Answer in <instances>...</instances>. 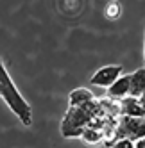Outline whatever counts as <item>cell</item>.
Wrapping results in <instances>:
<instances>
[{"mask_svg": "<svg viewBox=\"0 0 145 148\" xmlns=\"http://www.w3.org/2000/svg\"><path fill=\"white\" fill-rule=\"evenodd\" d=\"M122 114L126 116H134V118H145V109L140 103V98L134 97H126L122 98Z\"/></svg>", "mask_w": 145, "mask_h": 148, "instance_id": "5", "label": "cell"}, {"mask_svg": "<svg viewBox=\"0 0 145 148\" xmlns=\"http://www.w3.org/2000/svg\"><path fill=\"white\" fill-rule=\"evenodd\" d=\"M122 66L120 64H111V66H102L91 75L90 84L91 86H99V88H109L120 75H122Z\"/></svg>", "mask_w": 145, "mask_h": 148, "instance_id": "3", "label": "cell"}, {"mask_svg": "<svg viewBox=\"0 0 145 148\" xmlns=\"http://www.w3.org/2000/svg\"><path fill=\"white\" fill-rule=\"evenodd\" d=\"M109 148H136V146H134V141L133 139L122 137V139H115V141H113Z\"/></svg>", "mask_w": 145, "mask_h": 148, "instance_id": "10", "label": "cell"}, {"mask_svg": "<svg viewBox=\"0 0 145 148\" xmlns=\"http://www.w3.org/2000/svg\"><path fill=\"white\" fill-rule=\"evenodd\" d=\"M93 116H102V118H108L106 111L100 107L99 100H90L84 105H79V107H68L66 114L63 116V121H61V134L65 137H81L82 130L88 127L90 120Z\"/></svg>", "mask_w": 145, "mask_h": 148, "instance_id": "2", "label": "cell"}, {"mask_svg": "<svg viewBox=\"0 0 145 148\" xmlns=\"http://www.w3.org/2000/svg\"><path fill=\"white\" fill-rule=\"evenodd\" d=\"M129 79H131L129 80V97L140 98L145 89V66L136 70L133 75H129Z\"/></svg>", "mask_w": 145, "mask_h": 148, "instance_id": "6", "label": "cell"}, {"mask_svg": "<svg viewBox=\"0 0 145 148\" xmlns=\"http://www.w3.org/2000/svg\"><path fill=\"white\" fill-rule=\"evenodd\" d=\"M95 97H93V93L88 89V88H77L74 89L70 95H68V102L72 107H79V105H84L88 103L90 100H93Z\"/></svg>", "mask_w": 145, "mask_h": 148, "instance_id": "7", "label": "cell"}, {"mask_svg": "<svg viewBox=\"0 0 145 148\" xmlns=\"http://www.w3.org/2000/svg\"><path fill=\"white\" fill-rule=\"evenodd\" d=\"M81 139L86 145H99L102 141V130L99 129H91V127H86L81 134Z\"/></svg>", "mask_w": 145, "mask_h": 148, "instance_id": "8", "label": "cell"}, {"mask_svg": "<svg viewBox=\"0 0 145 148\" xmlns=\"http://www.w3.org/2000/svg\"><path fill=\"white\" fill-rule=\"evenodd\" d=\"M0 98L6 102V105L11 109V112L22 121V125L30 127V123H32V109H30L29 102L22 97V93L18 91L2 57H0Z\"/></svg>", "mask_w": 145, "mask_h": 148, "instance_id": "1", "label": "cell"}, {"mask_svg": "<svg viewBox=\"0 0 145 148\" xmlns=\"http://www.w3.org/2000/svg\"><path fill=\"white\" fill-rule=\"evenodd\" d=\"M129 75H120L115 82L108 88V95L111 98H117V100H122L129 97Z\"/></svg>", "mask_w": 145, "mask_h": 148, "instance_id": "4", "label": "cell"}, {"mask_svg": "<svg viewBox=\"0 0 145 148\" xmlns=\"http://www.w3.org/2000/svg\"><path fill=\"white\" fill-rule=\"evenodd\" d=\"M104 14L108 20H118L120 14H122V5L117 2V0H113V2H109L104 9Z\"/></svg>", "mask_w": 145, "mask_h": 148, "instance_id": "9", "label": "cell"}, {"mask_svg": "<svg viewBox=\"0 0 145 148\" xmlns=\"http://www.w3.org/2000/svg\"><path fill=\"white\" fill-rule=\"evenodd\" d=\"M140 103L143 105V109H145V89H143V93H142V97H140Z\"/></svg>", "mask_w": 145, "mask_h": 148, "instance_id": "12", "label": "cell"}, {"mask_svg": "<svg viewBox=\"0 0 145 148\" xmlns=\"http://www.w3.org/2000/svg\"><path fill=\"white\" fill-rule=\"evenodd\" d=\"M134 146H136V148H145V137L136 139V141H134Z\"/></svg>", "mask_w": 145, "mask_h": 148, "instance_id": "11", "label": "cell"}, {"mask_svg": "<svg viewBox=\"0 0 145 148\" xmlns=\"http://www.w3.org/2000/svg\"><path fill=\"white\" fill-rule=\"evenodd\" d=\"M143 62H145V47H143Z\"/></svg>", "mask_w": 145, "mask_h": 148, "instance_id": "13", "label": "cell"}]
</instances>
